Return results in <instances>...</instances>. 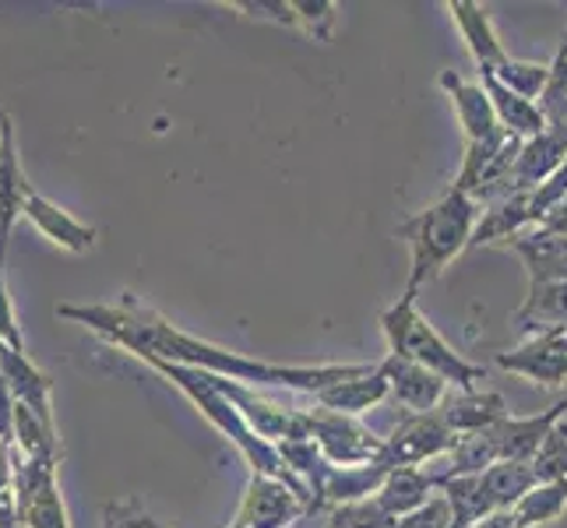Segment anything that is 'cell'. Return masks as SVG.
Here are the masks:
<instances>
[{"mask_svg": "<svg viewBox=\"0 0 567 528\" xmlns=\"http://www.w3.org/2000/svg\"><path fill=\"white\" fill-rule=\"evenodd\" d=\"M56 314L92 328L95 335L106 342L127 349L138 360H163L190 370H205L215 377H229L240 384H286L292 391H307V395H321L324 387L353 377L363 363H321V366H282V363H265L250 360L240 352H229L215 342H205L202 335L177 328L163 314H155L152 307L138 303L124 292L116 303H64L56 307Z\"/></svg>", "mask_w": 567, "mask_h": 528, "instance_id": "cell-1", "label": "cell"}, {"mask_svg": "<svg viewBox=\"0 0 567 528\" xmlns=\"http://www.w3.org/2000/svg\"><path fill=\"white\" fill-rule=\"evenodd\" d=\"M480 205L462 194L458 187H447L444 198L434 201L426 211L405 219L395 237L409 244V289H423L426 282H434L441 271L452 265L465 247H473L476 226H480Z\"/></svg>", "mask_w": 567, "mask_h": 528, "instance_id": "cell-2", "label": "cell"}, {"mask_svg": "<svg viewBox=\"0 0 567 528\" xmlns=\"http://www.w3.org/2000/svg\"><path fill=\"white\" fill-rule=\"evenodd\" d=\"M416 297L420 292L405 286L399 303H391L381 314V331L388 339L391 356L413 360L426 370H434V374H441L458 391H476V384L486 377V370L480 363H468L465 356H458V352L441 339V331L420 314Z\"/></svg>", "mask_w": 567, "mask_h": 528, "instance_id": "cell-3", "label": "cell"}, {"mask_svg": "<svg viewBox=\"0 0 567 528\" xmlns=\"http://www.w3.org/2000/svg\"><path fill=\"white\" fill-rule=\"evenodd\" d=\"M536 486L533 465L525 462H497L473 476H455L441 486V494L452 504L458 528L476 525L486 515L512 511V507Z\"/></svg>", "mask_w": 567, "mask_h": 528, "instance_id": "cell-4", "label": "cell"}, {"mask_svg": "<svg viewBox=\"0 0 567 528\" xmlns=\"http://www.w3.org/2000/svg\"><path fill=\"white\" fill-rule=\"evenodd\" d=\"M14 465V507L18 525L25 528H71L64 497L56 490V465L25 458L18 447H11Z\"/></svg>", "mask_w": 567, "mask_h": 528, "instance_id": "cell-5", "label": "cell"}, {"mask_svg": "<svg viewBox=\"0 0 567 528\" xmlns=\"http://www.w3.org/2000/svg\"><path fill=\"white\" fill-rule=\"evenodd\" d=\"M458 441L462 437L441 420L437 408L423 416L405 413V420L395 426V434L384 437L381 465L384 468H423L426 462H441L452 455Z\"/></svg>", "mask_w": 567, "mask_h": 528, "instance_id": "cell-6", "label": "cell"}, {"mask_svg": "<svg viewBox=\"0 0 567 528\" xmlns=\"http://www.w3.org/2000/svg\"><path fill=\"white\" fill-rule=\"evenodd\" d=\"M307 423H310V441L321 447V455L331 465L357 468V465L381 462L384 437L370 434L357 416H342L318 405V408H307Z\"/></svg>", "mask_w": 567, "mask_h": 528, "instance_id": "cell-7", "label": "cell"}, {"mask_svg": "<svg viewBox=\"0 0 567 528\" xmlns=\"http://www.w3.org/2000/svg\"><path fill=\"white\" fill-rule=\"evenodd\" d=\"M310 515L297 486L276 476H250L240 500L237 521L247 528H289L297 518Z\"/></svg>", "mask_w": 567, "mask_h": 528, "instance_id": "cell-8", "label": "cell"}, {"mask_svg": "<svg viewBox=\"0 0 567 528\" xmlns=\"http://www.w3.org/2000/svg\"><path fill=\"white\" fill-rule=\"evenodd\" d=\"M441 89L452 95V103H455L458 124L465 134V148L468 145H501L504 138H512V134L501 127L491 95H486V89L480 82H465L458 71H444Z\"/></svg>", "mask_w": 567, "mask_h": 528, "instance_id": "cell-9", "label": "cell"}, {"mask_svg": "<svg viewBox=\"0 0 567 528\" xmlns=\"http://www.w3.org/2000/svg\"><path fill=\"white\" fill-rule=\"evenodd\" d=\"M381 374L388 377L391 402L402 405L405 413H413V416L441 408V402L447 398V387H452L441 374H434V370H426L413 360L391 356V352L381 360Z\"/></svg>", "mask_w": 567, "mask_h": 528, "instance_id": "cell-10", "label": "cell"}, {"mask_svg": "<svg viewBox=\"0 0 567 528\" xmlns=\"http://www.w3.org/2000/svg\"><path fill=\"white\" fill-rule=\"evenodd\" d=\"M497 366L529 377L543 387H564L567 384V345L560 342L557 331H543V335H533L515 352H497Z\"/></svg>", "mask_w": 567, "mask_h": 528, "instance_id": "cell-11", "label": "cell"}, {"mask_svg": "<svg viewBox=\"0 0 567 528\" xmlns=\"http://www.w3.org/2000/svg\"><path fill=\"white\" fill-rule=\"evenodd\" d=\"M0 377H4L14 405L32 408V413L47 426H53V402H50L53 381L25 356V352H18V349L0 342Z\"/></svg>", "mask_w": 567, "mask_h": 528, "instance_id": "cell-12", "label": "cell"}, {"mask_svg": "<svg viewBox=\"0 0 567 528\" xmlns=\"http://www.w3.org/2000/svg\"><path fill=\"white\" fill-rule=\"evenodd\" d=\"M564 163H567V131L546 127L539 138L522 142L518 163L512 169V194L543 187Z\"/></svg>", "mask_w": 567, "mask_h": 528, "instance_id": "cell-13", "label": "cell"}, {"mask_svg": "<svg viewBox=\"0 0 567 528\" xmlns=\"http://www.w3.org/2000/svg\"><path fill=\"white\" fill-rule=\"evenodd\" d=\"M507 247H512L525 261V268H529V289L567 282V237H557V232H546L536 226L529 232L512 237Z\"/></svg>", "mask_w": 567, "mask_h": 528, "instance_id": "cell-14", "label": "cell"}, {"mask_svg": "<svg viewBox=\"0 0 567 528\" xmlns=\"http://www.w3.org/2000/svg\"><path fill=\"white\" fill-rule=\"evenodd\" d=\"M388 398H391V391H388V377L381 374V363H363L353 377H346L339 384L324 387L321 395H315L321 408H331V413H342V416H360Z\"/></svg>", "mask_w": 567, "mask_h": 528, "instance_id": "cell-15", "label": "cell"}, {"mask_svg": "<svg viewBox=\"0 0 567 528\" xmlns=\"http://www.w3.org/2000/svg\"><path fill=\"white\" fill-rule=\"evenodd\" d=\"M447 11L455 14L465 46H468V53H473V61H476V71L494 74L507 61V56H512V53L504 50L501 35H497L491 14H486L483 4H476V0H452Z\"/></svg>", "mask_w": 567, "mask_h": 528, "instance_id": "cell-16", "label": "cell"}, {"mask_svg": "<svg viewBox=\"0 0 567 528\" xmlns=\"http://www.w3.org/2000/svg\"><path fill=\"white\" fill-rule=\"evenodd\" d=\"M437 413L458 437L480 434V429H491L512 416L497 391H458V395H447L441 402Z\"/></svg>", "mask_w": 567, "mask_h": 528, "instance_id": "cell-17", "label": "cell"}, {"mask_svg": "<svg viewBox=\"0 0 567 528\" xmlns=\"http://www.w3.org/2000/svg\"><path fill=\"white\" fill-rule=\"evenodd\" d=\"M22 215H25V219H29L39 232H43L47 240H53L56 247H64V250H71V253H85V250H92V244H95V229H92V226L71 219V215H68L64 208H56L53 201H47L43 194H35V190L25 194Z\"/></svg>", "mask_w": 567, "mask_h": 528, "instance_id": "cell-18", "label": "cell"}, {"mask_svg": "<svg viewBox=\"0 0 567 528\" xmlns=\"http://www.w3.org/2000/svg\"><path fill=\"white\" fill-rule=\"evenodd\" d=\"M480 85L486 89V95H491L497 121H501V127L507 134H512V138L533 142V138H539V134L546 131L539 103L525 100V95H518V92H512L507 85H501L494 74H480Z\"/></svg>", "mask_w": 567, "mask_h": 528, "instance_id": "cell-19", "label": "cell"}, {"mask_svg": "<svg viewBox=\"0 0 567 528\" xmlns=\"http://www.w3.org/2000/svg\"><path fill=\"white\" fill-rule=\"evenodd\" d=\"M434 490H437V483L430 479L426 468H391L381 483V490L374 494V500L391 518L402 521L405 515L420 511V507L434 497Z\"/></svg>", "mask_w": 567, "mask_h": 528, "instance_id": "cell-20", "label": "cell"}, {"mask_svg": "<svg viewBox=\"0 0 567 528\" xmlns=\"http://www.w3.org/2000/svg\"><path fill=\"white\" fill-rule=\"evenodd\" d=\"M32 187L25 184L22 166H18V148H14V131L8 127L4 148H0V268H4L8 237L14 229V219L22 215V201Z\"/></svg>", "mask_w": 567, "mask_h": 528, "instance_id": "cell-21", "label": "cell"}, {"mask_svg": "<svg viewBox=\"0 0 567 528\" xmlns=\"http://www.w3.org/2000/svg\"><path fill=\"white\" fill-rule=\"evenodd\" d=\"M515 324L522 331H554V328H567V282H554V286H533L525 303L518 307Z\"/></svg>", "mask_w": 567, "mask_h": 528, "instance_id": "cell-22", "label": "cell"}, {"mask_svg": "<svg viewBox=\"0 0 567 528\" xmlns=\"http://www.w3.org/2000/svg\"><path fill=\"white\" fill-rule=\"evenodd\" d=\"M567 511V483H536L529 494H525L512 515L518 528H536V525H550Z\"/></svg>", "mask_w": 567, "mask_h": 528, "instance_id": "cell-23", "label": "cell"}, {"mask_svg": "<svg viewBox=\"0 0 567 528\" xmlns=\"http://www.w3.org/2000/svg\"><path fill=\"white\" fill-rule=\"evenodd\" d=\"M486 74V71H480ZM494 77L501 85H507L512 92L525 95V100L539 103V95L550 82V64H536V61H518V56H507V61L494 71Z\"/></svg>", "mask_w": 567, "mask_h": 528, "instance_id": "cell-24", "label": "cell"}, {"mask_svg": "<svg viewBox=\"0 0 567 528\" xmlns=\"http://www.w3.org/2000/svg\"><path fill=\"white\" fill-rule=\"evenodd\" d=\"M539 110L546 127L567 131V43H560L557 56L550 61V82L539 95Z\"/></svg>", "mask_w": 567, "mask_h": 528, "instance_id": "cell-25", "label": "cell"}, {"mask_svg": "<svg viewBox=\"0 0 567 528\" xmlns=\"http://www.w3.org/2000/svg\"><path fill=\"white\" fill-rule=\"evenodd\" d=\"M536 483H567V420H560L546 434L539 455L533 462Z\"/></svg>", "mask_w": 567, "mask_h": 528, "instance_id": "cell-26", "label": "cell"}, {"mask_svg": "<svg viewBox=\"0 0 567 528\" xmlns=\"http://www.w3.org/2000/svg\"><path fill=\"white\" fill-rule=\"evenodd\" d=\"M395 525L399 521L391 518L374 497L331 507V511H328V528H395Z\"/></svg>", "mask_w": 567, "mask_h": 528, "instance_id": "cell-27", "label": "cell"}, {"mask_svg": "<svg viewBox=\"0 0 567 528\" xmlns=\"http://www.w3.org/2000/svg\"><path fill=\"white\" fill-rule=\"evenodd\" d=\"M292 11H297V29H303L310 39L328 43L336 35V4L331 0H292Z\"/></svg>", "mask_w": 567, "mask_h": 528, "instance_id": "cell-28", "label": "cell"}, {"mask_svg": "<svg viewBox=\"0 0 567 528\" xmlns=\"http://www.w3.org/2000/svg\"><path fill=\"white\" fill-rule=\"evenodd\" d=\"M395 528H458V518L452 511V504H447V497L437 490L434 497H430L420 511L405 515Z\"/></svg>", "mask_w": 567, "mask_h": 528, "instance_id": "cell-29", "label": "cell"}, {"mask_svg": "<svg viewBox=\"0 0 567 528\" xmlns=\"http://www.w3.org/2000/svg\"><path fill=\"white\" fill-rule=\"evenodd\" d=\"M233 8L247 11L250 18H261V22H276L286 29H297V11H292V0H233Z\"/></svg>", "mask_w": 567, "mask_h": 528, "instance_id": "cell-30", "label": "cell"}, {"mask_svg": "<svg viewBox=\"0 0 567 528\" xmlns=\"http://www.w3.org/2000/svg\"><path fill=\"white\" fill-rule=\"evenodd\" d=\"M0 528H18V507H14V465L11 447L0 441Z\"/></svg>", "mask_w": 567, "mask_h": 528, "instance_id": "cell-31", "label": "cell"}, {"mask_svg": "<svg viewBox=\"0 0 567 528\" xmlns=\"http://www.w3.org/2000/svg\"><path fill=\"white\" fill-rule=\"evenodd\" d=\"M103 521L110 528H163L159 521H152L138 500H110L106 504V511H103Z\"/></svg>", "mask_w": 567, "mask_h": 528, "instance_id": "cell-32", "label": "cell"}, {"mask_svg": "<svg viewBox=\"0 0 567 528\" xmlns=\"http://www.w3.org/2000/svg\"><path fill=\"white\" fill-rule=\"evenodd\" d=\"M0 342L25 352V342H22V328H18V318H14V307H11V297H8V286H4V268H0Z\"/></svg>", "mask_w": 567, "mask_h": 528, "instance_id": "cell-33", "label": "cell"}, {"mask_svg": "<svg viewBox=\"0 0 567 528\" xmlns=\"http://www.w3.org/2000/svg\"><path fill=\"white\" fill-rule=\"evenodd\" d=\"M539 229H546V232H557V237H567V198L546 215V219L539 222Z\"/></svg>", "mask_w": 567, "mask_h": 528, "instance_id": "cell-34", "label": "cell"}, {"mask_svg": "<svg viewBox=\"0 0 567 528\" xmlns=\"http://www.w3.org/2000/svg\"><path fill=\"white\" fill-rule=\"evenodd\" d=\"M468 528H518V521H515V515H512V511H497V515L480 518L476 525H468Z\"/></svg>", "mask_w": 567, "mask_h": 528, "instance_id": "cell-35", "label": "cell"}, {"mask_svg": "<svg viewBox=\"0 0 567 528\" xmlns=\"http://www.w3.org/2000/svg\"><path fill=\"white\" fill-rule=\"evenodd\" d=\"M8 127H11V116L0 110V148H4V134H8Z\"/></svg>", "mask_w": 567, "mask_h": 528, "instance_id": "cell-36", "label": "cell"}, {"mask_svg": "<svg viewBox=\"0 0 567 528\" xmlns=\"http://www.w3.org/2000/svg\"><path fill=\"white\" fill-rule=\"evenodd\" d=\"M229 528H247V525H240V521H233V525H229Z\"/></svg>", "mask_w": 567, "mask_h": 528, "instance_id": "cell-37", "label": "cell"}, {"mask_svg": "<svg viewBox=\"0 0 567 528\" xmlns=\"http://www.w3.org/2000/svg\"><path fill=\"white\" fill-rule=\"evenodd\" d=\"M564 43H567V32H564Z\"/></svg>", "mask_w": 567, "mask_h": 528, "instance_id": "cell-38", "label": "cell"}, {"mask_svg": "<svg viewBox=\"0 0 567 528\" xmlns=\"http://www.w3.org/2000/svg\"><path fill=\"white\" fill-rule=\"evenodd\" d=\"M103 528H110V525H106V521H103Z\"/></svg>", "mask_w": 567, "mask_h": 528, "instance_id": "cell-39", "label": "cell"}]
</instances>
